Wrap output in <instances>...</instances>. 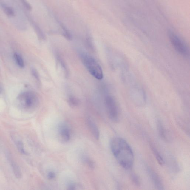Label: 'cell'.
Returning a JSON list of instances; mask_svg holds the SVG:
<instances>
[{"instance_id":"cell-1","label":"cell","mask_w":190,"mask_h":190,"mask_svg":"<svg viewBox=\"0 0 190 190\" xmlns=\"http://www.w3.org/2000/svg\"><path fill=\"white\" fill-rule=\"evenodd\" d=\"M110 147L112 154L120 165L126 169L131 168L134 162L133 153L126 141L121 138H114L111 141Z\"/></svg>"},{"instance_id":"cell-2","label":"cell","mask_w":190,"mask_h":190,"mask_svg":"<svg viewBox=\"0 0 190 190\" xmlns=\"http://www.w3.org/2000/svg\"><path fill=\"white\" fill-rule=\"evenodd\" d=\"M81 58L91 75L97 80H101L103 78V69L94 58L86 53L80 54Z\"/></svg>"},{"instance_id":"cell-3","label":"cell","mask_w":190,"mask_h":190,"mask_svg":"<svg viewBox=\"0 0 190 190\" xmlns=\"http://www.w3.org/2000/svg\"><path fill=\"white\" fill-rule=\"evenodd\" d=\"M168 37L170 42L175 50L179 54L187 57L189 55V50L186 44L176 33L172 31L168 33Z\"/></svg>"},{"instance_id":"cell-4","label":"cell","mask_w":190,"mask_h":190,"mask_svg":"<svg viewBox=\"0 0 190 190\" xmlns=\"http://www.w3.org/2000/svg\"><path fill=\"white\" fill-rule=\"evenodd\" d=\"M105 103L109 118L113 122H118L119 120V112L115 98L112 96L107 95L105 99Z\"/></svg>"},{"instance_id":"cell-5","label":"cell","mask_w":190,"mask_h":190,"mask_svg":"<svg viewBox=\"0 0 190 190\" xmlns=\"http://www.w3.org/2000/svg\"><path fill=\"white\" fill-rule=\"evenodd\" d=\"M21 104L27 109H32L35 106L38 102V97L36 94L32 92H27L22 93L18 97Z\"/></svg>"},{"instance_id":"cell-6","label":"cell","mask_w":190,"mask_h":190,"mask_svg":"<svg viewBox=\"0 0 190 190\" xmlns=\"http://www.w3.org/2000/svg\"><path fill=\"white\" fill-rule=\"evenodd\" d=\"M59 136L64 142H69L71 138V130L69 126L66 123H61L58 127Z\"/></svg>"},{"instance_id":"cell-7","label":"cell","mask_w":190,"mask_h":190,"mask_svg":"<svg viewBox=\"0 0 190 190\" xmlns=\"http://www.w3.org/2000/svg\"><path fill=\"white\" fill-rule=\"evenodd\" d=\"M147 171L150 178L155 188L158 190L164 189V186L162 180L157 174L151 169H147Z\"/></svg>"},{"instance_id":"cell-8","label":"cell","mask_w":190,"mask_h":190,"mask_svg":"<svg viewBox=\"0 0 190 190\" xmlns=\"http://www.w3.org/2000/svg\"><path fill=\"white\" fill-rule=\"evenodd\" d=\"M7 160L10 162V165L11 166L15 176L17 179H21L22 177V174L18 164L13 160V158H12L11 156L9 154H7Z\"/></svg>"},{"instance_id":"cell-9","label":"cell","mask_w":190,"mask_h":190,"mask_svg":"<svg viewBox=\"0 0 190 190\" xmlns=\"http://www.w3.org/2000/svg\"><path fill=\"white\" fill-rule=\"evenodd\" d=\"M86 122L92 134L96 139L98 140L100 137V132L96 124L90 118H87Z\"/></svg>"},{"instance_id":"cell-10","label":"cell","mask_w":190,"mask_h":190,"mask_svg":"<svg viewBox=\"0 0 190 190\" xmlns=\"http://www.w3.org/2000/svg\"><path fill=\"white\" fill-rule=\"evenodd\" d=\"M157 127L160 136L164 140H169L168 133L162 123L160 122H158Z\"/></svg>"},{"instance_id":"cell-11","label":"cell","mask_w":190,"mask_h":190,"mask_svg":"<svg viewBox=\"0 0 190 190\" xmlns=\"http://www.w3.org/2000/svg\"><path fill=\"white\" fill-rule=\"evenodd\" d=\"M151 148L153 154H154L156 160H157L159 165L161 166L164 165V164H165V161H164V159L163 158L162 156L160 154L158 151L154 146L152 145H151Z\"/></svg>"},{"instance_id":"cell-12","label":"cell","mask_w":190,"mask_h":190,"mask_svg":"<svg viewBox=\"0 0 190 190\" xmlns=\"http://www.w3.org/2000/svg\"><path fill=\"white\" fill-rule=\"evenodd\" d=\"M1 8H2L4 13L9 16H14L15 12L13 9L11 7L6 5L5 4L1 3Z\"/></svg>"},{"instance_id":"cell-13","label":"cell","mask_w":190,"mask_h":190,"mask_svg":"<svg viewBox=\"0 0 190 190\" xmlns=\"http://www.w3.org/2000/svg\"><path fill=\"white\" fill-rule=\"evenodd\" d=\"M61 27L63 30V36L68 40H71L72 38V36L69 31L63 24H61Z\"/></svg>"},{"instance_id":"cell-14","label":"cell","mask_w":190,"mask_h":190,"mask_svg":"<svg viewBox=\"0 0 190 190\" xmlns=\"http://www.w3.org/2000/svg\"><path fill=\"white\" fill-rule=\"evenodd\" d=\"M14 57L18 65L21 68L24 67V63L22 57L17 53L15 54Z\"/></svg>"},{"instance_id":"cell-15","label":"cell","mask_w":190,"mask_h":190,"mask_svg":"<svg viewBox=\"0 0 190 190\" xmlns=\"http://www.w3.org/2000/svg\"><path fill=\"white\" fill-rule=\"evenodd\" d=\"M132 182L136 186H139L141 184V181L139 176L136 174H133L131 175Z\"/></svg>"},{"instance_id":"cell-16","label":"cell","mask_w":190,"mask_h":190,"mask_svg":"<svg viewBox=\"0 0 190 190\" xmlns=\"http://www.w3.org/2000/svg\"><path fill=\"white\" fill-rule=\"evenodd\" d=\"M16 147L20 152L23 154H26L24 148V144L22 141L19 140H16Z\"/></svg>"},{"instance_id":"cell-17","label":"cell","mask_w":190,"mask_h":190,"mask_svg":"<svg viewBox=\"0 0 190 190\" xmlns=\"http://www.w3.org/2000/svg\"><path fill=\"white\" fill-rule=\"evenodd\" d=\"M35 31L38 36L40 39H44L45 38V36L42 30L39 28V27L35 24H33Z\"/></svg>"},{"instance_id":"cell-18","label":"cell","mask_w":190,"mask_h":190,"mask_svg":"<svg viewBox=\"0 0 190 190\" xmlns=\"http://www.w3.org/2000/svg\"><path fill=\"white\" fill-rule=\"evenodd\" d=\"M68 102L69 105L73 107H76L79 104L78 100L73 97H69Z\"/></svg>"},{"instance_id":"cell-19","label":"cell","mask_w":190,"mask_h":190,"mask_svg":"<svg viewBox=\"0 0 190 190\" xmlns=\"http://www.w3.org/2000/svg\"><path fill=\"white\" fill-rule=\"evenodd\" d=\"M84 160L89 167L91 168H94V167H95V164H94L93 161L87 157L85 158Z\"/></svg>"},{"instance_id":"cell-20","label":"cell","mask_w":190,"mask_h":190,"mask_svg":"<svg viewBox=\"0 0 190 190\" xmlns=\"http://www.w3.org/2000/svg\"><path fill=\"white\" fill-rule=\"evenodd\" d=\"M26 8L28 10H32L31 6L30 5L29 3L26 0H20Z\"/></svg>"},{"instance_id":"cell-21","label":"cell","mask_w":190,"mask_h":190,"mask_svg":"<svg viewBox=\"0 0 190 190\" xmlns=\"http://www.w3.org/2000/svg\"><path fill=\"white\" fill-rule=\"evenodd\" d=\"M47 177L50 180H52L55 177V173L54 172L51 171L48 172L47 174Z\"/></svg>"},{"instance_id":"cell-22","label":"cell","mask_w":190,"mask_h":190,"mask_svg":"<svg viewBox=\"0 0 190 190\" xmlns=\"http://www.w3.org/2000/svg\"><path fill=\"white\" fill-rule=\"evenodd\" d=\"M32 74L34 78L38 81L39 80V77L38 73L37 71L35 69H32Z\"/></svg>"},{"instance_id":"cell-23","label":"cell","mask_w":190,"mask_h":190,"mask_svg":"<svg viewBox=\"0 0 190 190\" xmlns=\"http://www.w3.org/2000/svg\"><path fill=\"white\" fill-rule=\"evenodd\" d=\"M68 190H75L76 189V185L74 183H71L68 185Z\"/></svg>"}]
</instances>
